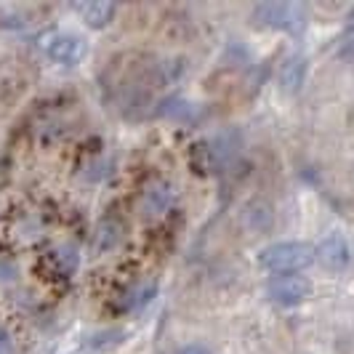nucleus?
<instances>
[{
	"label": "nucleus",
	"mask_w": 354,
	"mask_h": 354,
	"mask_svg": "<svg viewBox=\"0 0 354 354\" xmlns=\"http://www.w3.org/2000/svg\"><path fill=\"white\" fill-rule=\"evenodd\" d=\"M317 261L315 256V245L309 243H299V240H285V243H274L266 245L259 253V264L269 274H296L306 266H312Z\"/></svg>",
	"instance_id": "nucleus-1"
},
{
	"label": "nucleus",
	"mask_w": 354,
	"mask_h": 354,
	"mask_svg": "<svg viewBox=\"0 0 354 354\" xmlns=\"http://www.w3.org/2000/svg\"><path fill=\"white\" fill-rule=\"evenodd\" d=\"M256 17L264 27L283 30L290 35H299L306 27V11L299 3H261L256 6Z\"/></svg>",
	"instance_id": "nucleus-2"
},
{
	"label": "nucleus",
	"mask_w": 354,
	"mask_h": 354,
	"mask_svg": "<svg viewBox=\"0 0 354 354\" xmlns=\"http://www.w3.org/2000/svg\"><path fill=\"white\" fill-rule=\"evenodd\" d=\"M266 296L277 306H299L312 296V283L301 274H280V277L269 280Z\"/></svg>",
	"instance_id": "nucleus-3"
},
{
	"label": "nucleus",
	"mask_w": 354,
	"mask_h": 354,
	"mask_svg": "<svg viewBox=\"0 0 354 354\" xmlns=\"http://www.w3.org/2000/svg\"><path fill=\"white\" fill-rule=\"evenodd\" d=\"M43 48L59 64H77L88 53L86 40L75 32H48L43 40Z\"/></svg>",
	"instance_id": "nucleus-4"
},
{
	"label": "nucleus",
	"mask_w": 354,
	"mask_h": 354,
	"mask_svg": "<svg viewBox=\"0 0 354 354\" xmlns=\"http://www.w3.org/2000/svg\"><path fill=\"white\" fill-rule=\"evenodd\" d=\"M315 256L328 272H344L352 261V248L341 234H328L315 248Z\"/></svg>",
	"instance_id": "nucleus-5"
},
{
	"label": "nucleus",
	"mask_w": 354,
	"mask_h": 354,
	"mask_svg": "<svg viewBox=\"0 0 354 354\" xmlns=\"http://www.w3.org/2000/svg\"><path fill=\"white\" fill-rule=\"evenodd\" d=\"M174 205H176V189H174L171 184H165V181L152 184V187L144 192V213L152 216V218L168 213Z\"/></svg>",
	"instance_id": "nucleus-6"
},
{
	"label": "nucleus",
	"mask_w": 354,
	"mask_h": 354,
	"mask_svg": "<svg viewBox=\"0 0 354 354\" xmlns=\"http://www.w3.org/2000/svg\"><path fill=\"white\" fill-rule=\"evenodd\" d=\"M77 8H80L83 19H86V24L93 27V30H104L106 24L115 19V11H118L115 3H104V0H99V3H86V6H77Z\"/></svg>",
	"instance_id": "nucleus-7"
},
{
	"label": "nucleus",
	"mask_w": 354,
	"mask_h": 354,
	"mask_svg": "<svg viewBox=\"0 0 354 354\" xmlns=\"http://www.w3.org/2000/svg\"><path fill=\"white\" fill-rule=\"evenodd\" d=\"M306 77V62L301 56H290L280 70V83H283L285 91H299Z\"/></svg>",
	"instance_id": "nucleus-8"
},
{
	"label": "nucleus",
	"mask_w": 354,
	"mask_h": 354,
	"mask_svg": "<svg viewBox=\"0 0 354 354\" xmlns=\"http://www.w3.org/2000/svg\"><path fill=\"white\" fill-rule=\"evenodd\" d=\"M152 296H155V285H139V288H133L128 296H125V306L128 309H139L144 304L152 301Z\"/></svg>",
	"instance_id": "nucleus-9"
},
{
	"label": "nucleus",
	"mask_w": 354,
	"mask_h": 354,
	"mask_svg": "<svg viewBox=\"0 0 354 354\" xmlns=\"http://www.w3.org/2000/svg\"><path fill=\"white\" fill-rule=\"evenodd\" d=\"M338 56L346 62V64H352L354 67V37H349V40H344V46H341V51H338Z\"/></svg>",
	"instance_id": "nucleus-10"
},
{
	"label": "nucleus",
	"mask_w": 354,
	"mask_h": 354,
	"mask_svg": "<svg viewBox=\"0 0 354 354\" xmlns=\"http://www.w3.org/2000/svg\"><path fill=\"white\" fill-rule=\"evenodd\" d=\"M176 354H211V349H208L205 344H187V346H181Z\"/></svg>",
	"instance_id": "nucleus-11"
},
{
	"label": "nucleus",
	"mask_w": 354,
	"mask_h": 354,
	"mask_svg": "<svg viewBox=\"0 0 354 354\" xmlns=\"http://www.w3.org/2000/svg\"><path fill=\"white\" fill-rule=\"evenodd\" d=\"M0 354H14V341L6 330H0Z\"/></svg>",
	"instance_id": "nucleus-12"
},
{
	"label": "nucleus",
	"mask_w": 354,
	"mask_h": 354,
	"mask_svg": "<svg viewBox=\"0 0 354 354\" xmlns=\"http://www.w3.org/2000/svg\"><path fill=\"white\" fill-rule=\"evenodd\" d=\"M346 32H349V37H354V8H352V14L346 17Z\"/></svg>",
	"instance_id": "nucleus-13"
}]
</instances>
